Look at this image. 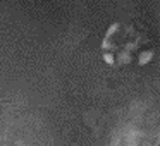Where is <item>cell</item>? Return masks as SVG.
Returning a JSON list of instances; mask_svg holds the SVG:
<instances>
[{"instance_id":"cell-2","label":"cell","mask_w":160,"mask_h":146,"mask_svg":"<svg viewBox=\"0 0 160 146\" xmlns=\"http://www.w3.org/2000/svg\"><path fill=\"white\" fill-rule=\"evenodd\" d=\"M117 62L119 64H124V66H126V64H129V62H131V55H129V53L128 52H122L121 53V55H119V59H117Z\"/></svg>"},{"instance_id":"cell-4","label":"cell","mask_w":160,"mask_h":146,"mask_svg":"<svg viewBox=\"0 0 160 146\" xmlns=\"http://www.w3.org/2000/svg\"><path fill=\"white\" fill-rule=\"evenodd\" d=\"M115 29H117V24H114V26H112V28H110V29H108V35H112V33H114V31H115Z\"/></svg>"},{"instance_id":"cell-1","label":"cell","mask_w":160,"mask_h":146,"mask_svg":"<svg viewBox=\"0 0 160 146\" xmlns=\"http://www.w3.org/2000/svg\"><path fill=\"white\" fill-rule=\"evenodd\" d=\"M152 59H153V50H143L138 55V64L139 66H145V64H148Z\"/></svg>"},{"instance_id":"cell-3","label":"cell","mask_w":160,"mask_h":146,"mask_svg":"<svg viewBox=\"0 0 160 146\" xmlns=\"http://www.w3.org/2000/svg\"><path fill=\"white\" fill-rule=\"evenodd\" d=\"M103 60H105L107 64H110V66L115 62V60H114V55H112V53H103Z\"/></svg>"}]
</instances>
